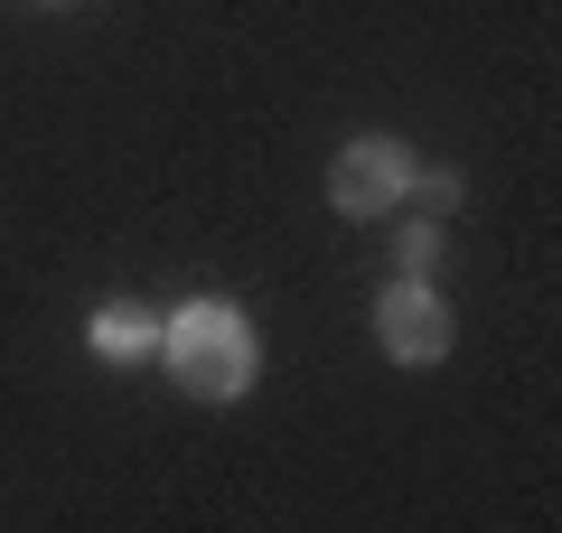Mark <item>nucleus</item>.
<instances>
[{"label":"nucleus","mask_w":562,"mask_h":533,"mask_svg":"<svg viewBox=\"0 0 562 533\" xmlns=\"http://www.w3.org/2000/svg\"><path fill=\"white\" fill-rule=\"evenodd\" d=\"M160 355L188 402H244L262 384V337L235 299H188L160 318Z\"/></svg>","instance_id":"obj_1"},{"label":"nucleus","mask_w":562,"mask_h":533,"mask_svg":"<svg viewBox=\"0 0 562 533\" xmlns=\"http://www.w3.org/2000/svg\"><path fill=\"white\" fill-rule=\"evenodd\" d=\"M413 169H422V159L403 150L394 132H357L338 159H328V206L357 216V225H375V216H394V206L413 197Z\"/></svg>","instance_id":"obj_2"},{"label":"nucleus","mask_w":562,"mask_h":533,"mask_svg":"<svg viewBox=\"0 0 562 533\" xmlns=\"http://www.w3.org/2000/svg\"><path fill=\"white\" fill-rule=\"evenodd\" d=\"M450 337H460V328H450V299L431 291V281H403L394 272L375 291V347L394 355V365H441Z\"/></svg>","instance_id":"obj_3"},{"label":"nucleus","mask_w":562,"mask_h":533,"mask_svg":"<svg viewBox=\"0 0 562 533\" xmlns=\"http://www.w3.org/2000/svg\"><path fill=\"white\" fill-rule=\"evenodd\" d=\"M160 318L150 299H103L94 318H85V347L103 355V365H140V355H160Z\"/></svg>","instance_id":"obj_4"},{"label":"nucleus","mask_w":562,"mask_h":533,"mask_svg":"<svg viewBox=\"0 0 562 533\" xmlns=\"http://www.w3.org/2000/svg\"><path fill=\"white\" fill-rule=\"evenodd\" d=\"M431 272H441V225L413 216L403 225V281H431Z\"/></svg>","instance_id":"obj_5"},{"label":"nucleus","mask_w":562,"mask_h":533,"mask_svg":"<svg viewBox=\"0 0 562 533\" xmlns=\"http://www.w3.org/2000/svg\"><path fill=\"white\" fill-rule=\"evenodd\" d=\"M413 197H422V216H450L460 206V169H413Z\"/></svg>","instance_id":"obj_6"}]
</instances>
